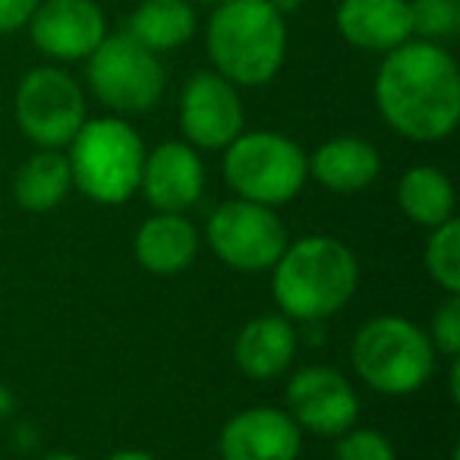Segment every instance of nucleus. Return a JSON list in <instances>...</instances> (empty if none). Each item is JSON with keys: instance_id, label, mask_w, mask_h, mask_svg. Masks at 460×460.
Returning <instances> with one entry per match:
<instances>
[{"instance_id": "f257e3e1", "label": "nucleus", "mask_w": 460, "mask_h": 460, "mask_svg": "<svg viewBox=\"0 0 460 460\" xmlns=\"http://www.w3.org/2000/svg\"><path fill=\"white\" fill-rule=\"evenodd\" d=\"M372 95L382 120L410 142H441L460 123V70L438 41L410 39L382 54Z\"/></svg>"}, {"instance_id": "f03ea898", "label": "nucleus", "mask_w": 460, "mask_h": 460, "mask_svg": "<svg viewBox=\"0 0 460 460\" xmlns=\"http://www.w3.org/2000/svg\"><path fill=\"white\" fill-rule=\"evenodd\" d=\"M357 288V256L350 246L325 234L288 243L271 269V296L290 322H322L341 313Z\"/></svg>"}, {"instance_id": "7ed1b4c3", "label": "nucleus", "mask_w": 460, "mask_h": 460, "mask_svg": "<svg viewBox=\"0 0 460 460\" xmlns=\"http://www.w3.org/2000/svg\"><path fill=\"white\" fill-rule=\"evenodd\" d=\"M205 51L237 89L269 85L288 58V20L269 0H224L211 7Z\"/></svg>"}, {"instance_id": "20e7f679", "label": "nucleus", "mask_w": 460, "mask_h": 460, "mask_svg": "<svg viewBox=\"0 0 460 460\" xmlns=\"http://www.w3.org/2000/svg\"><path fill=\"white\" fill-rule=\"evenodd\" d=\"M73 190L98 205H123L139 190L146 146L123 117H95L79 127L70 146Z\"/></svg>"}, {"instance_id": "39448f33", "label": "nucleus", "mask_w": 460, "mask_h": 460, "mask_svg": "<svg viewBox=\"0 0 460 460\" xmlns=\"http://www.w3.org/2000/svg\"><path fill=\"white\" fill-rule=\"evenodd\" d=\"M350 363L366 388L388 397H407L432 378L435 347L410 319L376 315L353 334Z\"/></svg>"}, {"instance_id": "423d86ee", "label": "nucleus", "mask_w": 460, "mask_h": 460, "mask_svg": "<svg viewBox=\"0 0 460 460\" xmlns=\"http://www.w3.org/2000/svg\"><path fill=\"white\" fill-rule=\"evenodd\" d=\"M221 171L237 199L278 208L303 192L309 180V155L300 142L275 129H243L224 148Z\"/></svg>"}, {"instance_id": "0eeeda50", "label": "nucleus", "mask_w": 460, "mask_h": 460, "mask_svg": "<svg viewBox=\"0 0 460 460\" xmlns=\"http://www.w3.org/2000/svg\"><path fill=\"white\" fill-rule=\"evenodd\" d=\"M85 83L104 108L117 117H129L148 114L161 102L167 73L155 51L142 48L127 32H108L85 60Z\"/></svg>"}, {"instance_id": "6e6552de", "label": "nucleus", "mask_w": 460, "mask_h": 460, "mask_svg": "<svg viewBox=\"0 0 460 460\" xmlns=\"http://www.w3.org/2000/svg\"><path fill=\"white\" fill-rule=\"evenodd\" d=\"M288 224L275 208L246 199L217 205L208 217V246L227 269L259 275L271 271L288 250Z\"/></svg>"}, {"instance_id": "1a4fd4ad", "label": "nucleus", "mask_w": 460, "mask_h": 460, "mask_svg": "<svg viewBox=\"0 0 460 460\" xmlns=\"http://www.w3.org/2000/svg\"><path fill=\"white\" fill-rule=\"evenodd\" d=\"M89 120L83 85L60 66H35L16 89V123L39 148H66Z\"/></svg>"}, {"instance_id": "9d476101", "label": "nucleus", "mask_w": 460, "mask_h": 460, "mask_svg": "<svg viewBox=\"0 0 460 460\" xmlns=\"http://www.w3.org/2000/svg\"><path fill=\"white\" fill-rule=\"evenodd\" d=\"M246 129L240 89L215 70L192 73L180 92V133L192 148L224 152Z\"/></svg>"}, {"instance_id": "9b49d317", "label": "nucleus", "mask_w": 460, "mask_h": 460, "mask_svg": "<svg viewBox=\"0 0 460 460\" xmlns=\"http://www.w3.org/2000/svg\"><path fill=\"white\" fill-rule=\"evenodd\" d=\"M288 413L300 429L322 438H338L357 426L359 397L332 366H303L288 382Z\"/></svg>"}, {"instance_id": "f8f14e48", "label": "nucleus", "mask_w": 460, "mask_h": 460, "mask_svg": "<svg viewBox=\"0 0 460 460\" xmlns=\"http://www.w3.org/2000/svg\"><path fill=\"white\" fill-rule=\"evenodd\" d=\"M26 29L32 45L58 64L89 60L108 39V20L98 0H41Z\"/></svg>"}, {"instance_id": "ddd939ff", "label": "nucleus", "mask_w": 460, "mask_h": 460, "mask_svg": "<svg viewBox=\"0 0 460 460\" xmlns=\"http://www.w3.org/2000/svg\"><path fill=\"white\" fill-rule=\"evenodd\" d=\"M303 451V429L288 410L250 407L224 422L217 435L221 460H296Z\"/></svg>"}, {"instance_id": "4468645a", "label": "nucleus", "mask_w": 460, "mask_h": 460, "mask_svg": "<svg viewBox=\"0 0 460 460\" xmlns=\"http://www.w3.org/2000/svg\"><path fill=\"white\" fill-rule=\"evenodd\" d=\"M139 190L155 211L183 215L199 202L205 190V164L190 142H161L158 148L146 152L142 161Z\"/></svg>"}, {"instance_id": "2eb2a0df", "label": "nucleus", "mask_w": 460, "mask_h": 460, "mask_svg": "<svg viewBox=\"0 0 460 460\" xmlns=\"http://www.w3.org/2000/svg\"><path fill=\"white\" fill-rule=\"evenodd\" d=\"M334 22L341 39L366 54H388L413 39L410 0H341Z\"/></svg>"}, {"instance_id": "dca6fc26", "label": "nucleus", "mask_w": 460, "mask_h": 460, "mask_svg": "<svg viewBox=\"0 0 460 460\" xmlns=\"http://www.w3.org/2000/svg\"><path fill=\"white\" fill-rule=\"evenodd\" d=\"M136 262L152 275H180L199 256V230L183 215L171 211H155L142 221L133 240Z\"/></svg>"}, {"instance_id": "f3484780", "label": "nucleus", "mask_w": 460, "mask_h": 460, "mask_svg": "<svg viewBox=\"0 0 460 460\" xmlns=\"http://www.w3.org/2000/svg\"><path fill=\"white\" fill-rule=\"evenodd\" d=\"M296 357V332L288 315H259L240 328L234 359L240 372L256 382H269L290 369Z\"/></svg>"}, {"instance_id": "a211bd4d", "label": "nucleus", "mask_w": 460, "mask_h": 460, "mask_svg": "<svg viewBox=\"0 0 460 460\" xmlns=\"http://www.w3.org/2000/svg\"><path fill=\"white\" fill-rule=\"evenodd\" d=\"M309 173L325 190L338 196H353L376 183L382 173V158H378V148L359 136H334L313 152Z\"/></svg>"}, {"instance_id": "6ab92c4d", "label": "nucleus", "mask_w": 460, "mask_h": 460, "mask_svg": "<svg viewBox=\"0 0 460 460\" xmlns=\"http://www.w3.org/2000/svg\"><path fill=\"white\" fill-rule=\"evenodd\" d=\"M196 29V7L190 0H142L129 13L123 32L161 58V54L190 45Z\"/></svg>"}, {"instance_id": "aec40b11", "label": "nucleus", "mask_w": 460, "mask_h": 460, "mask_svg": "<svg viewBox=\"0 0 460 460\" xmlns=\"http://www.w3.org/2000/svg\"><path fill=\"white\" fill-rule=\"evenodd\" d=\"M73 190V173L66 155L58 148H39L26 164L16 171L13 180V199L20 208L26 211H51L70 196Z\"/></svg>"}, {"instance_id": "412c9836", "label": "nucleus", "mask_w": 460, "mask_h": 460, "mask_svg": "<svg viewBox=\"0 0 460 460\" xmlns=\"http://www.w3.org/2000/svg\"><path fill=\"white\" fill-rule=\"evenodd\" d=\"M397 205H401V211L413 224L432 230L454 217V208H457L454 183L438 167H429V164L410 167L397 180Z\"/></svg>"}, {"instance_id": "4be33fe9", "label": "nucleus", "mask_w": 460, "mask_h": 460, "mask_svg": "<svg viewBox=\"0 0 460 460\" xmlns=\"http://www.w3.org/2000/svg\"><path fill=\"white\" fill-rule=\"evenodd\" d=\"M422 265L426 275L435 281V288H441L445 294L460 296V224L457 217L432 227L422 250Z\"/></svg>"}, {"instance_id": "5701e85b", "label": "nucleus", "mask_w": 460, "mask_h": 460, "mask_svg": "<svg viewBox=\"0 0 460 460\" xmlns=\"http://www.w3.org/2000/svg\"><path fill=\"white\" fill-rule=\"evenodd\" d=\"M410 26L413 39L445 41L460 29V4L457 0H410Z\"/></svg>"}, {"instance_id": "b1692460", "label": "nucleus", "mask_w": 460, "mask_h": 460, "mask_svg": "<svg viewBox=\"0 0 460 460\" xmlns=\"http://www.w3.org/2000/svg\"><path fill=\"white\" fill-rule=\"evenodd\" d=\"M334 460H397L391 438L378 429L350 426L334 441Z\"/></svg>"}, {"instance_id": "393cba45", "label": "nucleus", "mask_w": 460, "mask_h": 460, "mask_svg": "<svg viewBox=\"0 0 460 460\" xmlns=\"http://www.w3.org/2000/svg\"><path fill=\"white\" fill-rule=\"evenodd\" d=\"M429 341H432L435 353H441V357H447V359H457V353H460V296L457 294H447V300L435 309Z\"/></svg>"}, {"instance_id": "a878e982", "label": "nucleus", "mask_w": 460, "mask_h": 460, "mask_svg": "<svg viewBox=\"0 0 460 460\" xmlns=\"http://www.w3.org/2000/svg\"><path fill=\"white\" fill-rule=\"evenodd\" d=\"M41 0H0V35H13L29 26Z\"/></svg>"}, {"instance_id": "bb28decb", "label": "nucleus", "mask_w": 460, "mask_h": 460, "mask_svg": "<svg viewBox=\"0 0 460 460\" xmlns=\"http://www.w3.org/2000/svg\"><path fill=\"white\" fill-rule=\"evenodd\" d=\"M16 401H13V391L7 388V385L0 382V420H7L10 413H13Z\"/></svg>"}, {"instance_id": "cd10ccee", "label": "nucleus", "mask_w": 460, "mask_h": 460, "mask_svg": "<svg viewBox=\"0 0 460 460\" xmlns=\"http://www.w3.org/2000/svg\"><path fill=\"white\" fill-rule=\"evenodd\" d=\"M269 4H271V7L278 10V13L284 16V20H288L290 13H296V10L303 7V0H269Z\"/></svg>"}, {"instance_id": "c85d7f7f", "label": "nucleus", "mask_w": 460, "mask_h": 460, "mask_svg": "<svg viewBox=\"0 0 460 460\" xmlns=\"http://www.w3.org/2000/svg\"><path fill=\"white\" fill-rule=\"evenodd\" d=\"M108 460H158V457H152L148 451H117Z\"/></svg>"}, {"instance_id": "c756f323", "label": "nucleus", "mask_w": 460, "mask_h": 460, "mask_svg": "<svg viewBox=\"0 0 460 460\" xmlns=\"http://www.w3.org/2000/svg\"><path fill=\"white\" fill-rule=\"evenodd\" d=\"M45 460H83V457H76V454H70V451H54V454H48Z\"/></svg>"}, {"instance_id": "7c9ffc66", "label": "nucleus", "mask_w": 460, "mask_h": 460, "mask_svg": "<svg viewBox=\"0 0 460 460\" xmlns=\"http://www.w3.org/2000/svg\"><path fill=\"white\" fill-rule=\"evenodd\" d=\"M190 4H202V7H217V4H224V0H190Z\"/></svg>"}]
</instances>
